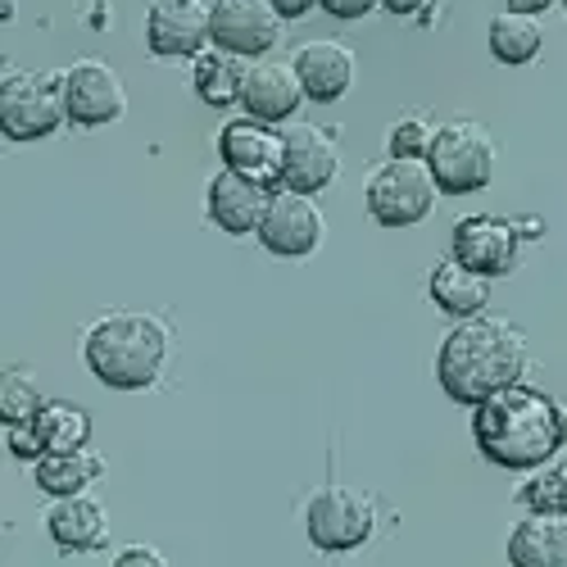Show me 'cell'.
I'll return each instance as SVG.
<instances>
[{
	"label": "cell",
	"instance_id": "15",
	"mask_svg": "<svg viewBox=\"0 0 567 567\" xmlns=\"http://www.w3.org/2000/svg\"><path fill=\"white\" fill-rule=\"evenodd\" d=\"M268 200H272V186L236 173V168H218L205 192V209H209L214 227H223L227 236H255L268 214Z\"/></svg>",
	"mask_w": 567,
	"mask_h": 567
},
{
	"label": "cell",
	"instance_id": "17",
	"mask_svg": "<svg viewBox=\"0 0 567 567\" xmlns=\"http://www.w3.org/2000/svg\"><path fill=\"white\" fill-rule=\"evenodd\" d=\"M296 73L313 105H337L354 86V51L346 41H327V37L305 41L296 51Z\"/></svg>",
	"mask_w": 567,
	"mask_h": 567
},
{
	"label": "cell",
	"instance_id": "26",
	"mask_svg": "<svg viewBox=\"0 0 567 567\" xmlns=\"http://www.w3.org/2000/svg\"><path fill=\"white\" fill-rule=\"evenodd\" d=\"M45 395L37 391V382L28 372L10 368L6 377H0V417H6V427H14V422H32L41 413Z\"/></svg>",
	"mask_w": 567,
	"mask_h": 567
},
{
	"label": "cell",
	"instance_id": "18",
	"mask_svg": "<svg viewBox=\"0 0 567 567\" xmlns=\"http://www.w3.org/2000/svg\"><path fill=\"white\" fill-rule=\"evenodd\" d=\"M45 532H51V540L64 554H96L110 536V517H105L101 499H91L82 491V495H64V499L51 504V513H45Z\"/></svg>",
	"mask_w": 567,
	"mask_h": 567
},
{
	"label": "cell",
	"instance_id": "25",
	"mask_svg": "<svg viewBox=\"0 0 567 567\" xmlns=\"http://www.w3.org/2000/svg\"><path fill=\"white\" fill-rule=\"evenodd\" d=\"M517 504L527 513H554L567 517V463L549 458L540 467H532V477L517 486Z\"/></svg>",
	"mask_w": 567,
	"mask_h": 567
},
{
	"label": "cell",
	"instance_id": "3",
	"mask_svg": "<svg viewBox=\"0 0 567 567\" xmlns=\"http://www.w3.org/2000/svg\"><path fill=\"white\" fill-rule=\"evenodd\" d=\"M82 359L110 391H146L168 363V327L155 313L118 309L105 313L82 341Z\"/></svg>",
	"mask_w": 567,
	"mask_h": 567
},
{
	"label": "cell",
	"instance_id": "4",
	"mask_svg": "<svg viewBox=\"0 0 567 567\" xmlns=\"http://www.w3.org/2000/svg\"><path fill=\"white\" fill-rule=\"evenodd\" d=\"M427 168L441 186V196L486 192L491 177H495V136L472 118H450L432 136Z\"/></svg>",
	"mask_w": 567,
	"mask_h": 567
},
{
	"label": "cell",
	"instance_id": "6",
	"mask_svg": "<svg viewBox=\"0 0 567 567\" xmlns=\"http://www.w3.org/2000/svg\"><path fill=\"white\" fill-rule=\"evenodd\" d=\"M436 196H441V186L427 159H386L382 168H372L363 186V205L372 223H382V227H417L432 214Z\"/></svg>",
	"mask_w": 567,
	"mask_h": 567
},
{
	"label": "cell",
	"instance_id": "11",
	"mask_svg": "<svg viewBox=\"0 0 567 567\" xmlns=\"http://www.w3.org/2000/svg\"><path fill=\"white\" fill-rule=\"evenodd\" d=\"M322 231H327V223H322L313 196L291 192V186H277L255 236H259V246L277 259H305L322 246Z\"/></svg>",
	"mask_w": 567,
	"mask_h": 567
},
{
	"label": "cell",
	"instance_id": "22",
	"mask_svg": "<svg viewBox=\"0 0 567 567\" xmlns=\"http://www.w3.org/2000/svg\"><path fill=\"white\" fill-rule=\"evenodd\" d=\"M32 477L37 486L51 495V499H64V495H82L86 486H96L105 477V458L96 450H64V454H41L32 463Z\"/></svg>",
	"mask_w": 567,
	"mask_h": 567
},
{
	"label": "cell",
	"instance_id": "31",
	"mask_svg": "<svg viewBox=\"0 0 567 567\" xmlns=\"http://www.w3.org/2000/svg\"><path fill=\"white\" fill-rule=\"evenodd\" d=\"M554 0H504V10H517V14H545Z\"/></svg>",
	"mask_w": 567,
	"mask_h": 567
},
{
	"label": "cell",
	"instance_id": "23",
	"mask_svg": "<svg viewBox=\"0 0 567 567\" xmlns=\"http://www.w3.org/2000/svg\"><path fill=\"white\" fill-rule=\"evenodd\" d=\"M486 45H491V55L508 69H523L540 55V45H545V28L536 14H517V10H504L491 19L486 28Z\"/></svg>",
	"mask_w": 567,
	"mask_h": 567
},
{
	"label": "cell",
	"instance_id": "24",
	"mask_svg": "<svg viewBox=\"0 0 567 567\" xmlns=\"http://www.w3.org/2000/svg\"><path fill=\"white\" fill-rule=\"evenodd\" d=\"M37 436H41L45 454L86 450L91 445V413L73 400H45L37 413Z\"/></svg>",
	"mask_w": 567,
	"mask_h": 567
},
{
	"label": "cell",
	"instance_id": "32",
	"mask_svg": "<svg viewBox=\"0 0 567 567\" xmlns=\"http://www.w3.org/2000/svg\"><path fill=\"white\" fill-rule=\"evenodd\" d=\"M382 6H386L391 14H417L422 6H427V0H382Z\"/></svg>",
	"mask_w": 567,
	"mask_h": 567
},
{
	"label": "cell",
	"instance_id": "9",
	"mask_svg": "<svg viewBox=\"0 0 567 567\" xmlns=\"http://www.w3.org/2000/svg\"><path fill=\"white\" fill-rule=\"evenodd\" d=\"M214 0H151L146 6V45L159 60H196L214 37Z\"/></svg>",
	"mask_w": 567,
	"mask_h": 567
},
{
	"label": "cell",
	"instance_id": "8",
	"mask_svg": "<svg viewBox=\"0 0 567 567\" xmlns=\"http://www.w3.org/2000/svg\"><path fill=\"white\" fill-rule=\"evenodd\" d=\"M218 155H223V168H236L277 192L281 168H287V132L250 114L227 118L218 132Z\"/></svg>",
	"mask_w": 567,
	"mask_h": 567
},
{
	"label": "cell",
	"instance_id": "30",
	"mask_svg": "<svg viewBox=\"0 0 567 567\" xmlns=\"http://www.w3.org/2000/svg\"><path fill=\"white\" fill-rule=\"evenodd\" d=\"M313 6H318V0H272V10H277L281 19H305Z\"/></svg>",
	"mask_w": 567,
	"mask_h": 567
},
{
	"label": "cell",
	"instance_id": "16",
	"mask_svg": "<svg viewBox=\"0 0 567 567\" xmlns=\"http://www.w3.org/2000/svg\"><path fill=\"white\" fill-rule=\"evenodd\" d=\"M305 82L296 73V64H281V60H255L246 73V91H241V110L250 118L264 123H287L300 114L305 105Z\"/></svg>",
	"mask_w": 567,
	"mask_h": 567
},
{
	"label": "cell",
	"instance_id": "2",
	"mask_svg": "<svg viewBox=\"0 0 567 567\" xmlns=\"http://www.w3.org/2000/svg\"><path fill=\"white\" fill-rule=\"evenodd\" d=\"M527 359L532 350L517 322L491 318V313L458 318L436 350V382L454 404L472 409L499 386L523 382Z\"/></svg>",
	"mask_w": 567,
	"mask_h": 567
},
{
	"label": "cell",
	"instance_id": "1",
	"mask_svg": "<svg viewBox=\"0 0 567 567\" xmlns=\"http://www.w3.org/2000/svg\"><path fill=\"white\" fill-rule=\"evenodd\" d=\"M472 441L495 467L532 472L567 450V404L532 382H508L472 404Z\"/></svg>",
	"mask_w": 567,
	"mask_h": 567
},
{
	"label": "cell",
	"instance_id": "29",
	"mask_svg": "<svg viewBox=\"0 0 567 567\" xmlns=\"http://www.w3.org/2000/svg\"><path fill=\"white\" fill-rule=\"evenodd\" d=\"M114 558H118V567H127V563H155V567H164V554H159L155 545H127V549H118Z\"/></svg>",
	"mask_w": 567,
	"mask_h": 567
},
{
	"label": "cell",
	"instance_id": "21",
	"mask_svg": "<svg viewBox=\"0 0 567 567\" xmlns=\"http://www.w3.org/2000/svg\"><path fill=\"white\" fill-rule=\"evenodd\" d=\"M246 73L250 64L241 55L223 51V45H209L192 60V86L196 96L214 110H227V105H241V91H246Z\"/></svg>",
	"mask_w": 567,
	"mask_h": 567
},
{
	"label": "cell",
	"instance_id": "10",
	"mask_svg": "<svg viewBox=\"0 0 567 567\" xmlns=\"http://www.w3.org/2000/svg\"><path fill=\"white\" fill-rule=\"evenodd\" d=\"M64 105H69V123L105 127V123H118L127 114V86H123L118 69L96 60V55L73 60L64 69Z\"/></svg>",
	"mask_w": 567,
	"mask_h": 567
},
{
	"label": "cell",
	"instance_id": "12",
	"mask_svg": "<svg viewBox=\"0 0 567 567\" xmlns=\"http://www.w3.org/2000/svg\"><path fill=\"white\" fill-rule=\"evenodd\" d=\"M517 250H523V231L517 223L499 218V214H467L454 223L450 231V255L482 272V277H504L517 268Z\"/></svg>",
	"mask_w": 567,
	"mask_h": 567
},
{
	"label": "cell",
	"instance_id": "20",
	"mask_svg": "<svg viewBox=\"0 0 567 567\" xmlns=\"http://www.w3.org/2000/svg\"><path fill=\"white\" fill-rule=\"evenodd\" d=\"M508 558L517 567H567V517L527 513L508 532Z\"/></svg>",
	"mask_w": 567,
	"mask_h": 567
},
{
	"label": "cell",
	"instance_id": "27",
	"mask_svg": "<svg viewBox=\"0 0 567 567\" xmlns=\"http://www.w3.org/2000/svg\"><path fill=\"white\" fill-rule=\"evenodd\" d=\"M432 136H436V127L427 118H422V114H404L391 127V136H386V151H391V159H427Z\"/></svg>",
	"mask_w": 567,
	"mask_h": 567
},
{
	"label": "cell",
	"instance_id": "5",
	"mask_svg": "<svg viewBox=\"0 0 567 567\" xmlns=\"http://www.w3.org/2000/svg\"><path fill=\"white\" fill-rule=\"evenodd\" d=\"M69 123L64 73L10 69L0 78V132L10 141H45Z\"/></svg>",
	"mask_w": 567,
	"mask_h": 567
},
{
	"label": "cell",
	"instance_id": "14",
	"mask_svg": "<svg viewBox=\"0 0 567 567\" xmlns=\"http://www.w3.org/2000/svg\"><path fill=\"white\" fill-rule=\"evenodd\" d=\"M287 132V168H281V186L305 196L327 192L337 177H341V146L337 136L318 127V123H291L281 127Z\"/></svg>",
	"mask_w": 567,
	"mask_h": 567
},
{
	"label": "cell",
	"instance_id": "33",
	"mask_svg": "<svg viewBox=\"0 0 567 567\" xmlns=\"http://www.w3.org/2000/svg\"><path fill=\"white\" fill-rule=\"evenodd\" d=\"M563 6H567V0H563Z\"/></svg>",
	"mask_w": 567,
	"mask_h": 567
},
{
	"label": "cell",
	"instance_id": "7",
	"mask_svg": "<svg viewBox=\"0 0 567 567\" xmlns=\"http://www.w3.org/2000/svg\"><path fill=\"white\" fill-rule=\"evenodd\" d=\"M305 532L322 554H350L372 540L377 504L359 486H322L305 508Z\"/></svg>",
	"mask_w": 567,
	"mask_h": 567
},
{
	"label": "cell",
	"instance_id": "19",
	"mask_svg": "<svg viewBox=\"0 0 567 567\" xmlns=\"http://www.w3.org/2000/svg\"><path fill=\"white\" fill-rule=\"evenodd\" d=\"M427 296H432V305H436L441 313H450V318H477V313H486V305H491V277L463 268V264L450 255V259H441V264L432 268Z\"/></svg>",
	"mask_w": 567,
	"mask_h": 567
},
{
	"label": "cell",
	"instance_id": "13",
	"mask_svg": "<svg viewBox=\"0 0 567 567\" xmlns=\"http://www.w3.org/2000/svg\"><path fill=\"white\" fill-rule=\"evenodd\" d=\"M281 23L287 19L272 10V0H214L209 37L241 60H264L281 37Z\"/></svg>",
	"mask_w": 567,
	"mask_h": 567
},
{
	"label": "cell",
	"instance_id": "28",
	"mask_svg": "<svg viewBox=\"0 0 567 567\" xmlns=\"http://www.w3.org/2000/svg\"><path fill=\"white\" fill-rule=\"evenodd\" d=\"M318 6L332 14V19H341V23H354V19H363V14H372L382 0H318Z\"/></svg>",
	"mask_w": 567,
	"mask_h": 567
}]
</instances>
